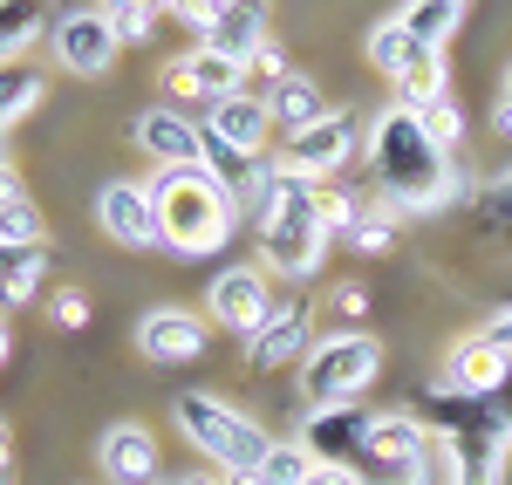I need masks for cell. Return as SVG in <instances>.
<instances>
[{
  "mask_svg": "<svg viewBox=\"0 0 512 485\" xmlns=\"http://www.w3.org/2000/svg\"><path fill=\"white\" fill-rule=\"evenodd\" d=\"M239 205H246L253 233H260L267 274H280V281H315L328 246H335L315 219V185H301L294 171H280V158H260V171L239 192Z\"/></svg>",
  "mask_w": 512,
  "mask_h": 485,
  "instance_id": "1",
  "label": "cell"
},
{
  "mask_svg": "<svg viewBox=\"0 0 512 485\" xmlns=\"http://www.w3.org/2000/svg\"><path fill=\"white\" fill-rule=\"evenodd\" d=\"M369 171H376L390 212H444V205L458 199L451 151L431 144L417 110H403V103H390L376 117V130H369Z\"/></svg>",
  "mask_w": 512,
  "mask_h": 485,
  "instance_id": "2",
  "label": "cell"
},
{
  "mask_svg": "<svg viewBox=\"0 0 512 485\" xmlns=\"http://www.w3.org/2000/svg\"><path fill=\"white\" fill-rule=\"evenodd\" d=\"M151 205H158V233H164V253L178 260H205L239 233L246 205L239 192L212 171V164H192V171H151Z\"/></svg>",
  "mask_w": 512,
  "mask_h": 485,
  "instance_id": "3",
  "label": "cell"
},
{
  "mask_svg": "<svg viewBox=\"0 0 512 485\" xmlns=\"http://www.w3.org/2000/svg\"><path fill=\"white\" fill-rule=\"evenodd\" d=\"M171 417H178L185 445H192L212 472H233V479H253L260 458L274 451V438H267L246 410H233L226 397H212V390H185V397L171 404Z\"/></svg>",
  "mask_w": 512,
  "mask_h": 485,
  "instance_id": "4",
  "label": "cell"
},
{
  "mask_svg": "<svg viewBox=\"0 0 512 485\" xmlns=\"http://www.w3.org/2000/svg\"><path fill=\"white\" fill-rule=\"evenodd\" d=\"M376 376H383V342L362 328H335L301 363V397L308 410H355V397H369Z\"/></svg>",
  "mask_w": 512,
  "mask_h": 485,
  "instance_id": "5",
  "label": "cell"
},
{
  "mask_svg": "<svg viewBox=\"0 0 512 485\" xmlns=\"http://www.w3.org/2000/svg\"><path fill=\"white\" fill-rule=\"evenodd\" d=\"M424 445H431V424H417L410 410L369 417V451H362V465H355V485H410Z\"/></svg>",
  "mask_w": 512,
  "mask_h": 485,
  "instance_id": "6",
  "label": "cell"
},
{
  "mask_svg": "<svg viewBox=\"0 0 512 485\" xmlns=\"http://www.w3.org/2000/svg\"><path fill=\"white\" fill-rule=\"evenodd\" d=\"M355 144H362V123H355L349 110H328L321 123H308V130H294V137H287L280 171H294L301 185H328V178L355 158Z\"/></svg>",
  "mask_w": 512,
  "mask_h": 485,
  "instance_id": "7",
  "label": "cell"
},
{
  "mask_svg": "<svg viewBox=\"0 0 512 485\" xmlns=\"http://www.w3.org/2000/svg\"><path fill=\"white\" fill-rule=\"evenodd\" d=\"M96 226H103V240L130 246V253L164 246L158 205H151V185H144V178H110V185H96Z\"/></svg>",
  "mask_w": 512,
  "mask_h": 485,
  "instance_id": "8",
  "label": "cell"
},
{
  "mask_svg": "<svg viewBox=\"0 0 512 485\" xmlns=\"http://www.w3.org/2000/svg\"><path fill=\"white\" fill-rule=\"evenodd\" d=\"M274 281H267V267H226V274H212V287H205V315L219 328H233L239 342L253 335V328L274 315Z\"/></svg>",
  "mask_w": 512,
  "mask_h": 485,
  "instance_id": "9",
  "label": "cell"
},
{
  "mask_svg": "<svg viewBox=\"0 0 512 485\" xmlns=\"http://www.w3.org/2000/svg\"><path fill=\"white\" fill-rule=\"evenodd\" d=\"M48 35H55L48 48H55V62H62L69 76H110V62L123 55V41H117V28H110L103 7H76V14H62Z\"/></svg>",
  "mask_w": 512,
  "mask_h": 485,
  "instance_id": "10",
  "label": "cell"
},
{
  "mask_svg": "<svg viewBox=\"0 0 512 485\" xmlns=\"http://www.w3.org/2000/svg\"><path fill=\"white\" fill-rule=\"evenodd\" d=\"M130 137H137V151L151 158V171H192V164H205V130H198L178 103L144 110V117L130 123Z\"/></svg>",
  "mask_w": 512,
  "mask_h": 485,
  "instance_id": "11",
  "label": "cell"
},
{
  "mask_svg": "<svg viewBox=\"0 0 512 485\" xmlns=\"http://www.w3.org/2000/svg\"><path fill=\"white\" fill-rule=\"evenodd\" d=\"M267 21H274V0H219L198 21V48H212L226 62H253L267 48Z\"/></svg>",
  "mask_w": 512,
  "mask_h": 485,
  "instance_id": "12",
  "label": "cell"
},
{
  "mask_svg": "<svg viewBox=\"0 0 512 485\" xmlns=\"http://www.w3.org/2000/svg\"><path fill=\"white\" fill-rule=\"evenodd\" d=\"M267 130H274V110H267L260 89H239V96L205 103V144H219V151L260 158V151H267Z\"/></svg>",
  "mask_w": 512,
  "mask_h": 485,
  "instance_id": "13",
  "label": "cell"
},
{
  "mask_svg": "<svg viewBox=\"0 0 512 485\" xmlns=\"http://www.w3.org/2000/svg\"><path fill=\"white\" fill-rule=\"evenodd\" d=\"M506 383H512V356L492 349L485 335L451 342V356H444V369H437V390H444V397H499Z\"/></svg>",
  "mask_w": 512,
  "mask_h": 485,
  "instance_id": "14",
  "label": "cell"
},
{
  "mask_svg": "<svg viewBox=\"0 0 512 485\" xmlns=\"http://www.w3.org/2000/svg\"><path fill=\"white\" fill-rule=\"evenodd\" d=\"M308 349H315V328H308V308H294V301H280L267 322L246 335V369L253 376H267V369H287V363H308Z\"/></svg>",
  "mask_w": 512,
  "mask_h": 485,
  "instance_id": "15",
  "label": "cell"
},
{
  "mask_svg": "<svg viewBox=\"0 0 512 485\" xmlns=\"http://www.w3.org/2000/svg\"><path fill=\"white\" fill-rule=\"evenodd\" d=\"M164 96L171 103H192V96H239L246 89V62H226V55H212V48H192V55H178V62H164Z\"/></svg>",
  "mask_w": 512,
  "mask_h": 485,
  "instance_id": "16",
  "label": "cell"
},
{
  "mask_svg": "<svg viewBox=\"0 0 512 485\" xmlns=\"http://www.w3.org/2000/svg\"><path fill=\"white\" fill-rule=\"evenodd\" d=\"M137 349L164 369L198 363V356H205V322H198L192 308H144V315H137Z\"/></svg>",
  "mask_w": 512,
  "mask_h": 485,
  "instance_id": "17",
  "label": "cell"
},
{
  "mask_svg": "<svg viewBox=\"0 0 512 485\" xmlns=\"http://www.w3.org/2000/svg\"><path fill=\"white\" fill-rule=\"evenodd\" d=\"M96 472L110 485H151L158 479V438H151V424H110L103 438H96Z\"/></svg>",
  "mask_w": 512,
  "mask_h": 485,
  "instance_id": "18",
  "label": "cell"
},
{
  "mask_svg": "<svg viewBox=\"0 0 512 485\" xmlns=\"http://www.w3.org/2000/svg\"><path fill=\"white\" fill-rule=\"evenodd\" d=\"M301 445L315 451V465H342V472H355L362 451H369V417H362V410H308Z\"/></svg>",
  "mask_w": 512,
  "mask_h": 485,
  "instance_id": "19",
  "label": "cell"
},
{
  "mask_svg": "<svg viewBox=\"0 0 512 485\" xmlns=\"http://www.w3.org/2000/svg\"><path fill=\"white\" fill-rule=\"evenodd\" d=\"M465 7H472V0H403V7H396V21H403V35H410V41L444 48V41L458 35Z\"/></svg>",
  "mask_w": 512,
  "mask_h": 485,
  "instance_id": "20",
  "label": "cell"
},
{
  "mask_svg": "<svg viewBox=\"0 0 512 485\" xmlns=\"http://www.w3.org/2000/svg\"><path fill=\"white\" fill-rule=\"evenodd\" d=\"M48 274V246H0V308H28Z\"/></svg>",
  "mask_w": 512,
  "mask_h": 485,
  "instance_id": "21",
  "label": "cell"
},
{
  "mask_svg": "<svg viewBox=\"0 0 512 485\" xmlns=\"http://www.w3.org/2000/svg\"><path fill=\"white\" fill-rule=\"evenodd\" d=\"M267 110H274V123L287 130V137H294V130H308V123L328 117V96H321L308 76H287L274 96H267Z\"/></svg>",
  "mask_w": 512,
  "mask_h": 485,
  "instance_id": "22",
  "label": "cell"
},
{
  "mask_svg": "<svg viewBox=\"0 0 512 485\" xmlns=\"http://www.w3.org/2000/svg\"><path fill=\"white\" fill-rule=\"evenodd\" d=\"M431 48L424 41H410L403 35V21H383V28H369V69H383L390 82H403L417 62H424Z\"/></svg>",
  "mask_w": 512,
  "mask_h": 485,
  "instance_id": "23",
  "label": "cell"
},
{
  "mask_svg": "<svg viewBox=\"0 0 512 485\" xmlns=\"http://www.w3.org/2000/svg\"><path fill=\"white\" fill-rule=\"evenodd\" d=\"M308 472H315V451L301 445V438H274V451L260 458L253 485H308Z\"/></svg>",
  "mask_w": 512,
  "mask_h": 485,
  "instance_id": "24",
  "label": "cell"
},
{
  "mask_svg": "<svg viewBox=\"0 0 512 485\" xmlns=\"http://www.w3.org/2000/svg\"><path fill=\"white\" fill-rule=\"evenodd\" d=\"M41 96H48V89H41V76L28 69V62H0V130H7V123H21Z\"/></svg>",
  "mask_w": 512,
  "mask_h": 485,
  "instance_id": "25",
  "label": "cell"
},
{
  "mask_svg": "<svg viewBox=\"0 0 512 485\" xmlns=\"http://www.w3.org/2000/svg\"><path fill=\"white\" fill-rule=\"evenodd\" d=\"M41 28H48V0H0V41H7V55H21Z\"/></svg>",
  "mask_w": 512,
  "mask_h": 485,
  "instance_id": "26",
  "label": "cell"
},
{
  "mask_svg": "<svg viewBox=\"0 0 512 485\" xmlns=\"http://www.w3.org/2000/svg\"><path fill=\"white\" fill-rule=\"evenodd\" d=\"M315 219H321L328 240H349L355 226H362V199L342 192V185H315Z\"/></svg>",
  "mask_w": 512,
  "mask_h": 485,
  "instance_id": "27",
  "label": "cell"
},
{
  "mask_svg": "<svg viewBox=\"0 0 512 485\" xmlns=\"http://www.w3.org/2000/svg\"><path fill=\"white\" fill-rule=\"evenodd\" d=\"M437 96H444V48H431L410 76L396 82V103H403V110H424V103H437Z\"/></svg>",
  "mask_w": 512,
  "mask_h": 485,
  "instance_id": "28",
  "label": "cell"
},
{
  "mask_svg": "<svg viewBox=\"0 0 512 485\" xmlns=\"http://www.w3.org/2000/svg\"><path fill=\"white\" fill-rule=\"evenodd\" d=\"M103 14H110L117 41L130 48V41H151V35H158V14H164V7H158V0H110Z\"/></svg>",
  "mask_w": 512,
  "mask_h": 485,
  "instance_id": "29",
  "label": "cell"
},
{
  "mask_svg": "<svg viewBox=\"0 0 512 485\" xmlns=\"http://www.w3.org/2000/svg\"><path fill=\"white\" fill-rule=\"evenodd\" d=\"M417 123H424V137H431V144H444V151H458V144H465V110H458L451 96L424 103V110H417Z\"/></svg>",
  "mask_w": 512,
  "mask_h": 485,
  "instance_id": "30",
  "label": "cell"
},
{
  "mask_svg": "<svg viewBox=\"0 0 512 485\" xmlns=\"http://www.w3.org/2000/svg\"><path fill=\"white\" fill-rule=\"evenodd\" d=\"M349 246H355V253H390V246H396V212H390V205H369L362 226L349 233Z\"/></svg>",
  "mask_w": 512,
  "mask_h": 485,
  "instance_id": "31",
  "label": "cell"
},
{
  "mask_svg": "<svg viewBox=\"0 0 512 485\" xmlns=\"http://www.w3.org/2000/svg\"><path fill=\"white\" fill-rule=\"evenodd\" d=\"M0 246H48L35 205H7V212H0Z\"/></svg>",
  "mask_w": 512,
  "mask_h": 485,
  "instance_id": "32",
  "label": "cell"
},
{
  "mask_svg": "<svg viewBox=\"0 0 512 485\" xmlns=\"http://www.w3.org/2000/svg\"><path fill=\"white\" fill-rule=\"evenodd\" d=\"M48 315H55V328H89V301H82L76 287H62V294H55V308H48Z\"/></svg>",
  "mask_w": 512,
  "mask_h": 485,
  "instance_id": "33",
  "label": "cell"
},
{
  "mask_svg": "<svg viewBox=\"0 0 512 485\" xmlns=\"http://www.w3.org/2000/svg\"><path fill=\"white\" fill-rule=\"evenodd\" d=\"M362 308H369V294H362V287H335V294H328V315H342V322H355Z\"/></svg>",
  "mask_w": 512,
  "mask_h": 485,
  "instance_id": "34",
  "label": "cell"
},
{
  "mask_svg": "<svg viewBox=\"0 0 512 485\" xmlns=\"http://www.w3.org/2000/svg\"><path fill=\"white\" fill-rule=\"evenodd\" d=\"M7 205H28V185H21L14 158H0V212H7Z\"/></svg>",
  "mask_w": 512,
  "mask_h": 485,
  "instance_id": "35",
  "label": "cell"
},
{
  "mask_svg": "<svg viewBox=\"0 0 512 485\" xmlns=\"http://www.w3.org/2000/svg\"><path fill=\"white\" fill-rule=\"evenodd\" d=\"M478 335H485L492 349H506V356H512V308H499V315H485V328H478Z\"/></svg>",
  "mask_w": 512,
  "mask_h": 485,
  "instance_id": "36",
  "label": "cell"
},
{
  "mask_svg": "<svg viewBox=\"0 0 512 485\" xmlns=\"http://www.w3.org/2000/svg\"><path fill=\"white\" fill-rule=\"evenodd\" d=\"M158 7H164V14H185V21L198 28V21H205V14H212L219 0H158Z\"/></svg>",
  "mask_w": 512,
  "mask_h": 485,
  "instance_id": "37",
  "label": "cell"
},
{
  "mask_svg": "<svg viewBox=\"0 0 512 485\" xmlns=\"http://www.w3.org/2000/svg\"><path fill=\"white\" fill-rule=\"evenodd\" d=\"M308 485H355V472H342V465H315Z\"/></svg>",
  "mask_w": 512,
  "mask_h": 485,
  "instance_id": "38",
  "label": "cell"
},
{
  "mask_svg": "<svg viewBox=\"0 0 512 485\" xmlns=\"http://www.w3.org/2000/svg\"><path fill=\"white\" fill-rule=\"evenodd\" d=\"M178 485H239V479H233V472H205V465H198V472H185Z\"/></svg>",
  "mask_w": 512,
  "mask_h": 485,
  "instance_id": "39",
  "label": "cell"
},
{
  "mask_svg": "<svg viewBox=\"0 0 512 485\" xmlns=\"http://www.w3.org/2000/svg\"><path fill=\"white\" fill-rule=\"evenodd\" d=\"M492 130H499V137H512V96H499V110H492Z\"/></svg>",
  "mask_w": 512,
  "mask_h": 485,
  "instance_id": "40",
  "label": "cell"
},
{
  "mask_svg": "<svg viewBox=\"0 0 512 485\" xmlns=\"http://www.w3.org/2000/svg\"><path fill=\"white\" fill-rule=\"evenodd\" d=\"M7 465H14V431L0 424V472H7Z\"/></svg>",
  "mask_w": 512,
  "mask_h": 485,
  "instance_id": "41",
  "label": "cell"
},
{
  "mask_svg": "<svg viewBox=\"0 0 512 485\" xmlns=\"http://www.w3.org/2000/svg\"><path fill=\"white\" fill-rule=\"evenodd\" d=\"M7 349H14V335H7V322H0V363H7Z\"/></svg>",
  "mask_w": 512,
  "mask_h": 485,
  "instance_id": "42",
  "label": "cell"
},
{
  "mask_svg": "<svg viewBox=\"0 0 512 485\" xmlns=\"http://www.w3.org/2000/svg\"><path fill=\"white\" fill-rule=\"evenodd\" d=\"M0 62H14V55H7V41H0Z\"/></svg>",
  "mask_w": 512,
  "mask_h": 485,
  "instance_id": "43",
  "label": "cell"
},
{
  "mask_svg": "<svg viewBox=\"0 0 512 485\" xmlns=\"http://www.w3.org/2000/svg\"><path fill=\"white\" fill-rule=\"evenodd\" d=\"M506 96H512V69H506Z\"/></svg>",
  "mask_w": 512,
  "mask_h": 485,
  "instance_id": "44",
  "label": "cell"
},
{
  "mask_svg": "<svg viewBox=\"0 0 512 485\" xmlns=\"http://www.w3.org/2000/svg\"><path fill=\"white\" fill-rule=\"evenodd\" d=\"M0 485H14V479H7V472H0Z\"/></svg>",
  "mask_w": 512,
  "mask_h": 485,
  "instance_id": "45",
  "label": "cell"
},
{
  "mask_svg": "<svg viewBox=\"0 0 512 485\" xmlns=\"http://www.w3.org/2000/svg\"><path fill=\"white\" fill-rule=\"evenodd\" d=\"M96 7H110V0H96Z\"/></svg>",
  "mask_w": 512,
  "mask_h": 485,
  "instance_id": "46",
  "label": "cell"
},
{
  "mask_svg": "<svg viewBox=\"0 0 512 485\" xmlns=\"http://www.w3.org/2000/svg\"><path fill=\"white\" fill-rule=\"evenodd\" d=\"M239 485H253V479H239Z\"/></svg>",
  "mask_w": 512,
  "mask_h": 485,
  "instance_id": "47",
  "label": "cell"
},
{
  "mask_svg": "<svg viewBox=\"0 0 512 485\" xmlns=\"http://www.w3.org/2000/svg\"><path fill=\"white\" fill-rule=\"evenodd\" d=\"M151 485H158V479H151Z\"/></svg>",
  "mask_w": 512,
  "mask_h": 485,
  "instance_id": "48",
  "label": "cell"
}]
</instances>
